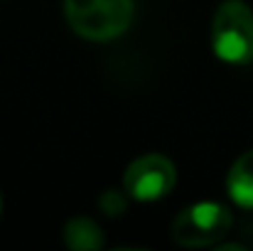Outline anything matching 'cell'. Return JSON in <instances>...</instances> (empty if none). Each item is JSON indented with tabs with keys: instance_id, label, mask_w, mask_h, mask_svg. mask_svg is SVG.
Segmentation results:
<instances>
[{
	"instance_id": "cell-1",
	"label": "cell",
	"mask_w": 253,
	"mask_h": 251,
	"mask_svg": "<svg viewBox=\"0 0 253 251\" xmlns=\"http://www.w3.org/2000/svg\"><path fill=\"white\" fill-rule=\"evenodd\" d=\"M64 15L79 37L108 42L130 27L133 0H64Z\"/></svg>"
},
{
	"instance_id": "cell-2",
	"label": "cell",
	"mask_w": 253,
	"mask_h": 251,
	"mask_svg": "<svg viewBox=\"0 0 253 251\" xmlns=\"http://www.w3.org/2000/svg\"><path fill=\"white\" fill-rule=\"evenodd\" d=\"M211 47L221 62H253V12L241 0H226L211 22Z\"/></svg>"
},
{
	"instance_id": "cell-3",
	"label": "cell",
	"mask_w": 253,
	"mask_h": 251,
	"mask_svg": "<svg viewBox=\"0 0 253 251\" xmlns=\"http://www.w3.org/2000/svg\"><path fill=\"white\" fill-rule=\"evenodd\" d=\"M231 212L219 202H199L182 209L169 227L172 242L184 249H204L219 244L231 229Z\"/></svg>"
},
{
	"instance_id": "cell-4",
	"label": "cell",
	"mask_w": 253,
	"mask_h": 251,
	"mask_svg": "<svg viewBox=\"0 0 253 251\" xmlns=\"http://www.w3.org/2000/svg\"><path fill=\"white\" fill-rule=\"evenodd\" d=\"M177 182V170L172 160L160 153H148L133 160L123 175V190L128 197L140 202H153L165 197Z\"/></svg>"
},
{
	"instance_id": "cell-5",
	"label": "cell",
	"mask_w": 253,
	"mask_h": 251,
	"mask_svg": "<svg viewBox=\"0 0 253 251\" xmlns=\"http://www.w3.org/2000/svg\"><path fill=\"white\" fill-rule=\"evenodd\" d=\"M226 190L229 197L244 207V209H253V151L244 153L226 175Z\"/></svg>"
},
{
	"instance_id": "cell-6",
	"label": "cell",
	"mask_w": 253,
	"mask_h": 251,
	"mask_svg": "<svg viewBox=\"0 0 253 251\" xmlns=\"http://www.w3.org/2000/svg\"><path fill=\"white\" fill-rule=\"evenodd\" d=\"M64 244L72 251H98L103 247V234L98 224L88 217H74L64 224Z\"/></svg>"
},
{
	"instance_id": "cell-7",
	"label": "cell",
	"mask_w": 253,
	"mask_h": 251,
	"mask_svg": "<svg viewBox=\"0 0 253 251\" xmlns=\"http://www.w3.org/2000/svg\"><path fill=\"white\" fill-rule=\"evenodd\" d=\"M123 192H126V190H123ZM123 192H118V190H106V192L101 195V200H98L101 212L108 214V217L123 214V212H126V204H128V200H126Z\"/></svg>"
},
{
	"instance_id": "cell-8",
	"label": "cell",
	"mask_w": 253,
	"mask_h": 251,
	"mask_svg": "<svg viewBox=\"0 0 253 251\" xmlns=\"http://www.w3.org/2000/svg\"><path fill=\"white\" fill-rule=\"evenodd\" d=\"M0 214H2V197H0Z\"/></svg>"
}]
</instances>
